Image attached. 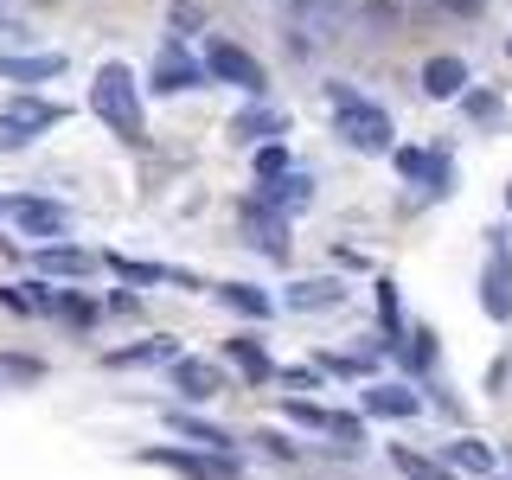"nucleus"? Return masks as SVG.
<instances>
[{"mask_svg":"<svg viewBox=\"0 0 512 480\" xmlns=\"http://www.w3.org/2000/svg\"><path fill=\"white\" fill-rule=\"evenodd\" d=\"M327 103H333V122H340V141L352 154H391L397 148V128L391 116L372 103V96L346 90V84H327Z\"/></svg>","mask_w":512,"mask_h":480,"instance_id":"f257e3e1","label":"nucleus"},{"mask_svg":"<svg viewBox=\"0 0 512 480\" xmlns=\"http://www.w3.org/2000/svg\"><path fill=\"white\" fill-rule=\"evenodd\" d=\"M90 109L116 128L122 141H135V148L148 141V116H141V90H135V71H128V64H103V71H96Z\"/></svg>","mask_w":512,"mask_h":480,"instance_id":"f03ea898","label":"nucleus"},{"mask_svg":"<svg viewBox=\"0 0 512 480\" xmlns=\"http://www.w3.org/2000/svg\"><path fill=\"white\" fill-rule=\"evenodd\" d=\"M205 77H212V84H237L244 96H263L269 90V71L244 52V45H231V39L205 45Z\"/></svg>","mask_w":512,"mask_h":480,"instance_id":"7ed1b4c3","label":"nucleus"},{"mask_svg":"<svg viewBox=\"0 0 512 480\" xmlns=\"http://www.w3.org/2000/svg\"><path fill=\"white\" fill-rule=\"evenodd\" d=\"M199 84H212V77H205V58H192L180 39H167L160 58H154V71H148V90L180 96V90H199Z\"/></svg>","mask_w":512,"mask_h":480,"instance_id":"20e7f679","label":"nucleus"},{"mask_svg":"<svg viewBox=\"0 0 512 480\" xmlns=\"http://www.w3.org/2000/svg\"><path fill=\"white\" fill-rule=\"evenodd\" d=\"M148 461H160V468L186 474V480H237V461H224L218 448H148Z\"/></svg>","mask_w":512,"mask_h":480,"instance_id":"39448f33","label":"nucleus"},{"mask_svg":"<svg viewBox=\"0 0 512 480\" xmlns=\"http://www.w3.org/2000/svg\"><path fill=\"white\" fill-rule=\"evenodd\" d=\"M480 301H487L493 320H512V250H506L500 231H493V263H487V288H480Z\"/></svg>","mask_w":512,"mask_h":480,"instance_id":"423d86ee","label":"nucleus"},{"mask_svg":"<svg viewBox=\"0 0 512 480\" xmlns=\"http://www.w3.org/2000/svg\"><path fill=\"white\" fill-rule=\"evenodd\" d=\"M7 212H13V224H20V231H32V237H64V231H71V212H64V205H52V199H13Z\"/></svg>","mask_w":512,"mask_h":480,"instance_id":"0eeeda50","label":"nucleus"},{"mask_svg":"<svg viewBox=\"0 0 512 480\" xmlns=\"http://www.w3.org/2000/svg\"><path fill=\"white\" fill-rule=\"evenodd\" d=\"M256 199H263V205H276L282 218H295V212H308V205H314V180L288 167L282 180H263V192H256Z\"/></svg>","mask_w":512,"mask_h":480,"instance_id":"6e6552de","label":"nucleus"},{"mask_svg":"<svg viewBox=\"0 0 512 480\" xmlns=\"http://www.w3.org/2000/svg\"><path fill=\"white\" fill-rule=\"evenodd\" d=\"M244 218H250V231H256V244H263L269 256H288V218L276 212V205H263V199H250V205H244Z\"/></svg>","mask_w":512,"mask_h":480,"instance_id":"1a4fd4ad","label":"nucleus"},{"mask_svg":"<svg viewBox=\"0 0 512 480\" xmlns=\"http://www.w3.org/2000/svg\"><path fill=\"white\" fill-rule=\"evenodd\" d=\"M173 384L192 397V404H205V397H218V365L212 359H173Z\"/></svg>","mask_w":512,"mask_h":480,"instance_id":"9d476101","label":"nucleus"},{"mask_svg":"<svg viewBox=\"0 0 512 480\" xmlns=\"http://www.w3.org/2000/svg\"><path fill=\"white\" fill-rule=\"evenodd\" d=\"M340 301H346V282H333V276L288 288V308H295V314H320V308H340Z\"/></svg>","mask_w":512,"mask_h":480,"instance_id":"9b49d317","label":"nucleus"},{"mask_svg":"<svg viewBox=\"0 0 512 480\" xmlns=\"http://www.w3.org/2000/svg\"><path fill=\"white\" fill-rule=\"evenodd\" d=\"M359 404L372 410V416H416V410H423V397L404 391V384H365Z\"/></svg>","mask_w":512,"mask_h":480,"instance_id":"f8f14e48","label":"nucleus"},{"mask_svg":"<svg viewBox=\"0 0 512 480\" xmlns=\"http://www.w3.org/2000/svg\"><path fill=\"white\" fill-rule=\"evenodd\" d=\"M224 359H231V365H237V372H244V378H256V384H269V378H276V365H269V352L256 346L250 333H237V340L224 346Z\"/></svg>","mask_w":512,"mask_h":480,"instance_id":"ddd939ff","label":"nucleus"},{"mask_svg":"<svg viewBox=\"0 0 512 480\" xmlns=\"http://www.w3.org/2000/svg\"><path fill=\"white\" fill-rule=\"evenodd\" d=\"M461 84H468V64H461V58H429L423 64V90L436 96V103H442V96H461Z\"/></svg>","mask_w":512,"mask_h":480,"instance_id":"4468645a","label":"nucleus"},{"mask_svg":"<svg viewBox=\"0 0 512 480\" xmlns=\"http://www.w3.org/2000/svg\"><path fill=\"white\" fill-rule=\"evenodd\" d=\"M167 429L173 436H186V442H199V448H231V429H218V423H199V416H186V410H167Z\"/></svg>","mask_w":512,"mask_h":480,"instance_id":"2eb2a0df","label":"nucleus"},{"mask_svg":"<svg viewBox=\"0 0 512 480\" xmlns=\"http://www.w3.org/2000/svg\"><path fill=\"white\" fill-rule=\"evenodd\" d=\"M64 52H32V58H0V77H20V84H39V77H58Z\"/></svg>","mask_w":512,"mask_h":480,"instance_id":"dca6fc26","label":"nucleus"},{"mask_svg":"<svg viewBox=\"0 0 512 480\" xmlns=\"http://www.w3.org/2000/svg\"><path fill=\"white\" fill-rule=\"evenodd\" d=\"M218 301H224V308H237V314H250V320H269V314H276V301H269L263 288H250V282H224Z\"/></svg>","mask_w":512,"mask_h":480,"instance_id":"f3484780","label":"nucleus"},{"mask_svg":"<svg viewBox=\"0 0 512 480\" xmlns=\"http://www.w3.org/2000/svg\"><path fill=\"white\" fill-rule=\"evenodd\" d=\"M32 263H39L45 276H90V250H71V244H52V250H39Z\"/></svg>","mask_w":512,"mask_h":480,"instance_id":"a211bd4d","label":"nucleus"},{"mask_svg":"<svg viewBox=\"0 0 512 480\" xmlns=\"http://www.w3.org/2000/svg\"><path fill=\"white\" fill-rule=\"evenodd\" d=\"M391 461H397V474H404V480H455V474L442 468V461L416 455V448H391Z\"/></svg>","mask_w":512,"mask_h":480,"instance_id":"6ab92c4d","label":"nucleus"},{"mask_svg":"<svg viewBox=\"0 0 512 480\" xmlns=\"http://www.w3.org/2000/svg\"><path fill=\"white\" fill-rule=\"evenodd\" d=\"M0 301H7V308H26V314H45L58 295L45 282H26V288H0Z\"/></svg>","mask_w":512,"mask_h":480,"instance_id":"aec40b11","label":"nucleus"},{"mask_svg":"<svg viewBox=\"0 0 512 480\" xmlns=\"http://www.w3.org/2000/svg\"><path fill=\"white\" fill-rule=\"evenodd\" d=\"M448 461L468 474H493V448L487 442H448Z\"/></svg>","mask_w":512,"mask_h":480,"instance_id":"412c9836","label":"nucleus"},{"mask_svg":"<svg viewBox=\"0 0 512 480\" xmlns=\"http://www.w3.org/2000/svg\"><path fill=\"white\" fill-rule=\"evenodd\" d=\"M327 436L340 442L346 455H359V448H365V423H359V416H340V410H327Z\"/></svg>","mask_w":512,"mask_h":480,"instance_id":"4be33fe9","label":"nucleus"},{"mask_svg":"<svg viewBox=\"0 0 512 480\" xmlns=\"http://www.w3.org/2000/svg\"><path fill=\"white\" fill-rule=\"evenodd\" d=\"M276 128H282V122L269 116V109H244V116L231 122V135H237V141H263V135H276Z\"/></svg>","mask_w":512,"mask_h":480,"instance_id":"5701e85b","label":"nucleus"},{"mask_svg":"<svg viewBox=\"0 0 512 480\" xmlns=\"http://www.w3.org/2000/svg\"><path fill=\"white\" fill-rule=\"evenodd\" d=\"M288 173V148L282 141H263V148H256V180H282Z\"/></svg>","mask_w":512,"mask_h":480,"instance_id":"b1692460","label":"nucleus"},{"mask_svg":"<svg viewBox=\"0 0 512 480\" xmlns=\"http://www.w3.org/2000/svg\"><path fill=\"white\" fill-rule=\"evenodd\" d=\"M7 116H20V122H32V128H52L64 109H58V103H32V96H20V103H13Z\"/></svg>","mask_w":512,"mask_h":480,"instance_id":"393cba45","label":"nucleus"},{"mask_svg":"<svg viewBox=\"0 0 512 480\" xmlns=\"http://www.w3.org/2000/svg\"><path fill=\"white\" fill-rule=\"evenodd\" d=\"M167 340H148V346H122V352H109V365H154V359H167Z\"/></svg>","mask_w":512,"mask_h":480,"instance_id":"a878e982","label":"nucleus"},{"mask_svg":"<svg viewBox=\"0 0 512 480\" xmlns=\"http://www.w3.org/2000/svg\"><path fill=\"white\" fill-rule=\"evenodd\" d=\"M109 269H116L122 282H160V276H167V269H154V263H135V256H122V250L109 256Z\"/></svg>","mask_w":512,"mask_h":480,"instance_id":"bb28decb","label":"nucleus"},{"mask_svg":"<svg viewBox=\"0 0 512 480\" xmlns=\"http://www.w3.org/2000/svg\"><path fill=\"white\" fill-rule=\"evenodd\" d=\"M39 135L32 122H20V116H0V154H13V148H26V141Z\"/></svg>","mask_w":512,"mask_h":480,"instance_id":"cd10ccee","label":"nucleus"},{"mask_svg":"<svg viewBox=\"0 0 512 480\" xmlns=\"http://www.w3.org/2000/svg\"><path fill=\"white\" fill-rule=\"evenodd\" d=\"M391 154H397V173H404V180H423V173L436 167V160H429L423 148H391Z\"/></svg>","mask_w":512,"mask_h":480,"instance_id":"c85d7f7f","label":"nucleus"},{"mask_svg":"<svg viewBox=\"0 0 512 480\" xmlns=\"http://www.w3.org/2000/svg\"><path fill=\"white\" fill-rule=\"evenodd\" d=\"M52 308H58L64 320H77V327H90V320H96V308H90V301H84V295H58V301H52Z\"/></svg>","mask_w":512,"mask_h":480,"instance_id":"c756f323","label":"nucleus"},{"mask_svg":"<svg viewBox=\"0 0 512 480\" xmlns=\"http://www.w3.org/2000/svg\"><path fill=\"white\" fill-rule=\"evenodd\" d=\"M199 20H205L199 0H173V26H180V32H186V26H199Z\"/></svg>","mask_w":512,"mask_h":480,"instance_id":"7c9ffc66","label":"nucleus"},{"mask_svg":"<svg viewBox=\"0 0 512 480\" xmlns=\"http://www.w3.org/2000/svg\"><path fill=\"white\" fill-rule=\"evenodd\" d=\"M0 212H7V199H0Z\"/></svg>","mask_w":512,"mask_h":480,"instance_id":"2f4dec72","label":"nucleus"}]
</instances>
